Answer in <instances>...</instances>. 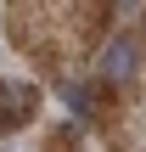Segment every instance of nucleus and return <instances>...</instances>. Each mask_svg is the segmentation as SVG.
Instances as JSON below:
<instances>
[{
	"label": "nucleus",
	"mask_w": 146,
	"mask_h": 152,
	"mask_svg": "<svg viewBox=\"0 0 146 152\" xmlns=\"http://www.w3.org/2000/svg\"><path fill=\"white\" fill-rule=\"evenodd\" d=\"M34 107H39V90H34V85H23V79H0V130H6V135L23 130V124L34 118Z\"/></svg>",
	"instance_id": "nucleus-1"
},
{
	"label": "nucleus",
	"mask_w": 146,
	"mask_h": 152,
	"mask_svg": "<svg viewBox=\"0 0 146 152\" xmlns=\"http://www.w3.org/2000/svg\"><path fill=\"white\" fill-rule=\"evenodd\" d=\"M135 39H113L107 45V56H101V79L107 85H124V79H135Z\"/></svg>",
	"instance_id": "nucleus-2"
},
{
	"label": "nucleus",
	"mask_w": 146,
	"mask_h": 152,
	"mask_svg": "<svg viewBox=\"0 0 146 152\" xmlns=\"http://www.w3.org/2000/svg\"><path fill=\"white\" fill-rule=\"evenodd\" d=\"M45 152H79V135H73V130H56V135H51V147Z\"/></svg>",
	"instance_id": "nucleus-3"
}]
</instances>
